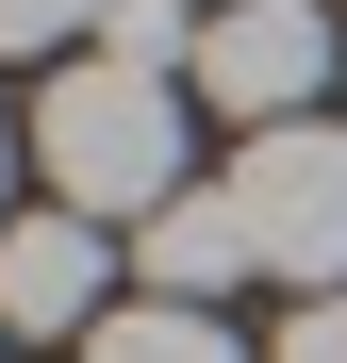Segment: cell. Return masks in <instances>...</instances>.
I'll list each match as a JSON object with an SVG mask.
<instances>
[{
    "mask_svg": "<svg viewBox=\"0 0 347 363\" xmlns=\"http://www.w3.org/2000/svg\"><path fill=\"white\" fill-rule=\"evenodd\" d=\"M182 67H133V50H67L33 99V149H50V199L67 215H165L182 199Z\"/></svg>",
    "mask_w": 347,
    "mask_h": 363,
    "instance_id": "1",
    "label": "cell"
},
{
    "mask_svg": "<svg viewBox=\"0 0 347 363\" xmlns=\"http://www.w3.org/2000/svg\"><path fill=\"white\" fill-rule=\"evenodd\" d=\"M265 363H347V297H298V314H281V347Z\"/></svg>",
    "mask_w": 347,
    "mask_h": 363,
    "instance_id": "8",
    "label": "cell"
},
{
    "mask_svg": "<svg viewBox=\"0 0 347 363\" xmlns=\"http://www.w3.org/2000/svg\"><path fill=\"white\" fill-rule=\"evenodd\" d=\"M182 83H199L215 116H248V133L314 116V99H331V0H215Z\"/></svg>",
    "mask_w": 347,
    "mask_h": 363,
    "instance_id": "3",
    "label": "cell"
},
{
    "mask_svg": "<svg viewBox=\"0 0 347 363\" xmlns=\"http://www.w3.org/2000/svg\"><path fill=\"white\" fill-rule=\"evenodd\" d=\"M133 264H149V297H199V314H215L265 248H248V215H231V182H182V199L133 231Z\"/></svg>",
    "mask_w": 347,
    "mask_h": 363,
    "instance_id": "5",
    "label": "cell"
},
{
    "mask_svg": "<svg viewBox=\"0 0 347 363\" xmlns=\"http://www.w3.org/2000/svg\"><path fill=\"white\" fill-rule=\"evenodd\" d=\"M99 314H116V231H99V215L50 199V215L0 231V330H17V347H67V330H99Z\"/></svg>",
    "mask_w": 347,
    "mask_h": 363,
    "instance_id": "4",
    "label": "cell"
},
{
    "mask_svg": "<svg viewBox=\"0 0 347 363\" xmlns=\"http://www.w3.org/2000/svg\"><path fill=\"white\" fill-rule=\"evenodd\" d=\"M99 17L116 0H0V50L17 67H67V50H99Z\"/></svg>",
    "mask_w": 347,
    "mask_h": 363,
    "instance_id": "7",
    "label": "cell"
},
{
    "mask_svg": "<svg viewBox=\"0 0 347 363\" xmlns=\"http://www.w3.org/2000/svg\"><path fill=\"white\" fill-rule=\"evenodd\" d=\"M0 347H17V330H0Z\"/></svg>",
    "mask_w": 347,
    "mask_h": 363,
    "instance_id": "10",
    "label": "cell"
},
{
    "mask_svg": "<svg viewBox=\"0 0 347 363\" xmlns=\"http://www.w3.org/2000/svg\"><path fill=\"white\" fill-rule=\"evenodd\" d=\"M231 215H248V248L298 281V297H347V116H281V133H248Z\"/></svg>",
    "mask_w": 347,
    "mask_h": 363,
    "instance_id": "2",
    "label": "cell"
},
{
    "mask_svg": "<svg viewBox=\"0 0 347 363\" xmlns=\"http://www.w3.org/2000/svg\"><path fill=\"white\" fill-rule=\"evenodd\" d=\"M83 363H265V347H231L199 297H133V314H99V330H83Z\"/></svg>",
    "mask_w": 347,
    "mask_h": 363,
    "instance_id": "6",
    "label": "cell"
},
{
    "mask_svg": "<svg viewBox=\"0 0 347 363\" xmlns=\"http://www.w3.org/2000/svg\"><path fill=\"white\" fill-rule=\"evenodd\" d=\"M0 182H17V133H0ZM0 231H17V215H0Z\"/></svg>",
    "mask_w": 347,
    "mask_h": 363,
    "instance_id": "9",
    "label": "cell"
}]
</instances>
